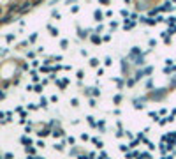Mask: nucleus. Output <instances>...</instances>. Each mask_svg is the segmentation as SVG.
<instances>
[{
    "mask_svg": "<svg viewBox=\"0 0 176 159\" xmlns=\"http://www.w3.org/2000/svg\"><path fill=\"white\" fill-rule=\"evenodd\" d=\"M41 2L42 0H0V27L14 20L16 16L25 14Z\"/></svg>",
    "mask_w": 176,
    "mask_h": 159,
    "instance_id": "f257e3e1",
    "label": "nucleus"
}]
</instances>
